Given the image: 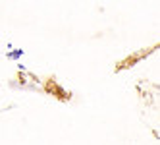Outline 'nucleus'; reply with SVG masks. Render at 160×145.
Masks as SVG:
<instances>
[{
	"instance_id": "f257e3e1",
	"label": "nucleus",
	"mask_w": 160,
	"mask_h": 145,
	"mask_svg": "<svg viewBox=\"0 0 160 145\" xmlns=\"http://www.w3.org/2000/svg\"><path fill=\"white\" fill-rule=\"evenodd\" d=\"M21 54H23V50H21V49H18V50H12V52H10V54H8V56H10V58H12V60H18V58L21 56Z\"/></svg>"
}]
</instances>
